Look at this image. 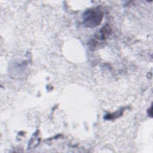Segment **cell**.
Masks as SVG:
<instances>
[{
    "instance_id": "obj_1",
    "label": "cell",
    "mask_w": 153,
    "mask_h": 153,
    "mask_svg": "<svg viewBox=\"0 0 153 153\" xmlns=\"http://www.w3.org/2000/svg\"><path fill=\"white\" fill-rule=\"evenodd\" d=\"M103 13L98 8L89 9L83 15V23L87 27H94L98 26L102 22Z\"/></svg>"
}]
</instances>
